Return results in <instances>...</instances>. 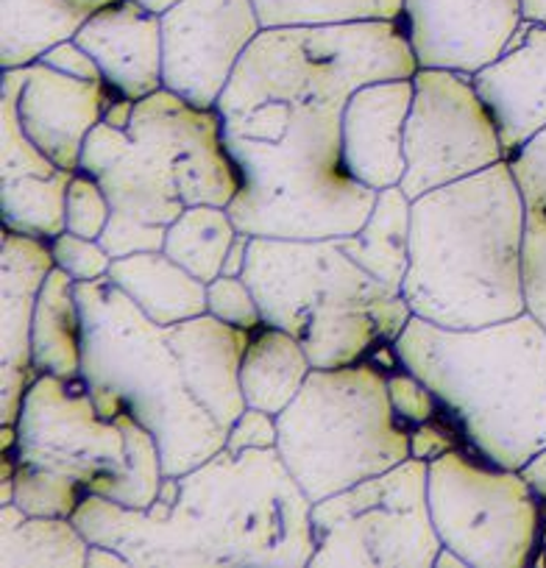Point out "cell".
<instances>
[{"mask_svg": "<svg viewBox=\"0 0 546 568\" xmlns=\"http://www.w3.org/2000/svg\"><path fill=\"white\" fill-rule=\"evenodd\" d=\"M40 62L48 64V68L59 70V73L73 75V79L107 84V81H103L101 68H98V62L92 59V53L87 51V48H81L75 40H64V42H59V45H53L51 51L40 59Z\"/></svg>", "mask_w": 546, "mask_h": 568, "instance_id": "obj_39", "label": "cell"}, {"mask_svg": "<svg viewBox=\"0 0 546 568\" xmlns=\"http://www.w3.org/2000/svg\"><path fill=\"white\" fill-rule=\"evenodd\" d=\"M79 171L95 176L112 201L101 243L114 260L162 251L168 226L188 206H229L240 190L221 112L193 106L165 87L134 103L129 129L98 123Z\"/></svg>", "mask_w": 546, "mask_h": 568, "instance_id": "obj_3", "label": "cell"}, {"mask_svg": "<svg viewBox=\"0 0 546 568\" xmlns=\"http://www.w3.org/2000/svg\"><path fill=\"white\" fill-rule=\"evenodd\" d=\"M240 234L226 206L195 204L188 206L176 221L168 226L165 254L188 267L195 278L210 284L226 265L229 248Z\"/></svg>", "mask_w": 546, "mask_h": 568, "instance_id": "obj_29", "label": "cell"}, {"mask_svg": "<svg viewBox=\"0 0 546 568\" xmlns=\"http://www.w3.org/2000/svg\"><path fill=\"white\" fill-rule=\"evenodd\" d=\"M243 278L262 321L291 332L315 368H346L396 343L407 298L371 276L337 237H251Z\"/></svg>", "mask_w": 546, "mask_h": 568, "instance_id": "obj_7", "label": "cell"}, {"mask_svg": "<svg viewBox=\"0 0 546 568\" xmlns=\"http://www.w3.org/2000/svg\"><path fill=\"white\" fill-rule=\"evenodd\" d=\"M262 29H324V26L402 20L404 0H254Z\"/></svg>", "mask_w": 546, "mask_h": 568, "instance_id": "obj_30", "label": "cell"}, {"mask_svg": "<svg viewBox=\"0 0 546 568\" xmlns=\"http://www.w3.org/2000/svg\"><path fill=\"white\" fill-rule=\"evenodd\" d=\"M262 23L254 0H182L162 14V81L193 106L215 109Z\"/></svg>", "mask_w": 546, "mask_h": 568, "instance_id": "obj_13", "label": "cell"}, {"mask_svg": "<svg viewBox=\"0 0 546 568\" xmlns=\"http://www.w3.org/2000/svg\"><path fill=\"white\" fill-rule=\"evenodd\" d=\"M92 53L109 90L143 101L162 90V18L136 0H118L87 18L73 37Z\"/></svg>", "mask_w": 546, "mask_h": 568, "instance_id": "obj_20", "label": "cell"}, {"mask_svg": "<svg viewBox=\"0 0 546 568\" xmlns=\"http://www.w3.org/2000/svg\"><path fill=\"white\" fill-rule=\"evenodd\" d=\"M461 429L457 426L441 424L438 418L427 420V424H416L410 429V457L416 460L433 463L444 457L446 452L461 449Z\"/></svg>", "mask_w": 546, "mask_h": 568, "instance_id": "obj_38", "label": "cell"}, {"mask_svg": "<svg viewBox=\"0 0 546 568\" xmlns=\"http://www.w3.org/2000/svg\"><path fill=\"white\" fill-rule=\"evenodd\" d=\"M90 12L73 0H3L0 70L40 62L53 45L73 40Z\"/></svg>", "mask_w": 546, "mask_h": 568, "instance_id": "obj_27", "label": "cell"}, {"mask_svg": "<svg viewBox=\"0 0 546 568\" xmlns=\"http://www.w3.org/2000/svg\"><path fill=\"white\" fill-rule=\"evenodd\" d=\"M114 418L120 420L125 433V444H129V471L118 479V483L109 485L101 496L118 501L123 507H134V510H149L156 501L162 488V455L160 444H156L154 435L145 429L140 420L131 413H118Z\"/></svg>", "mask_w": 546, "mask_h": 568, "instance_id": "obj_31", "label": "cell"}, {"mask_svg": "<svg viewBox=\"0 0 546 568\" xmlns=\"http://www.w3.org/2000/svg\"><path fill=\"white\" fill-rule=\"evenodd\" d=\"M427 485L429 463L407 457L391 471L315 501L310 568H433L444 544Z\"/></svg>", "mask_w": 546, "mask_h": 568, "instance_id": "obj_9", "label": "cell"}, {"mask_svg": "<svg viewBox=\"0 0 546 568\" xmlns=\"http://www.w3.org/2000/svg\"><path fill=\"white\" fill-rule=\"evenodd\" d=\"M413 79L374 81L352 92L341 114L343 162L360 184L385 190L402 184L404 125L413 106Z\"/></svg>", "mask_w": 546, "mask_h": 568, "instance_id": "obj_18", "label": "cell"}, {"mask_svg": "<svg viewBox=\"0 0 546 568\" xmlns=\"http://www.w3.org/2000/svg\"><path fill=\"white\" fill-rule=\"evenodd\" d=\"M249 245H251V234L240 232L234 237L232 248H229L226 265H223V276H243L245 271V260H249Z\"/></svg>", "mask_w": 546, "mask_h": 568, "instance_id": "obj_42", "label": "cell"}, {"mask_svg": "<svg viewBox=\"0 0 546 568\" xmlns=\"http://www.w3.org/2000/svg\"><path fill=\"white\" fill-rule=\"evenodd\" d=\"M26 73L0 70V221L3 229L53 240L64 229V201L75 173L42 154L23 131L18 95Z\"/></svg>", "mask_w": 546, "mask_h": 568, "instance_id": "obj_15", "label": "cell"}, {"mask_svg": "<svg viewBox=\"0 0 546 568\" xmlns=\"http://www.w3.org/2000/svg\"><path fill=\"white\" fill-rule=\"evenodd\" d=\"M14 457L64 474L98 496L129 471L123 426L98 413L81 376H37L20 409Z\"/></svg>", "mask_w": 546, "mask_h": 568, "instance_id": "obj_12", "label": "cell"}, {"mask_svg": "<svg viewBox=\"0 0 546 568\" xmlns=\"http://www.w3.org/2000/svg\"><path fill=\"white\" fill-rule=\"evenodd\" d=\"M84 496V485L64 477V474L42 466H31V463H18L12 505L20 507L26 516L73 518Z\"/></svg>", "mask_w": 546, "mask_h": 568, "instance_id": "obj_32", "label": "cell"}, {"mask_svg": "<svg viewBox=\"0 0 546 568\" xmlns=\"http://www.w3.org/2000/svg\"><path fill=\"white\" fill-rule=\"evenodd\" d=\"M429 513L441 544L472 568H524L544 535V501L522 474L474 449L429 463Z\"/></svg>", "mask_w": 546, "mask_h": 568, "instance_id": "obj_10", "label": "cell"}, {"mask_svg": "<svg viewBox=\"0 0 546 568\" xmlns=\"http://www.w3.org/2000/svg\"><path fill=\"white\" fill-rule=\"evenodd\" d=\"M522 0H404L402 23L418 68L477 75L522 26Z\"/></svg>", "mask_w": 546, "mask_h": 568, "instance_id": "obj_14", "label": "cell"}, {"mask_svg": "<svg viewBox=\"0 0 546 568\" xmlns=\"http://www.w3.org/2000/svg\"><path fill=\"white\" fill-rule=\"evenodd\" d=\"M75 7H81V9H87V12H98V9H103V7H112V3H118V0H73Z\"/></svg>", "mask_w": 546, "mask_h": 568, "instance_id": "obj_47", "label": "cell"}, {"mask_svg": "<svg viewBox=\"0 0 546 568\" xmlns=\"http://www.w3.org/2000/svg\"><path fill=\"white\" fill-rule=\"evenodd\" d=\"M518 474H522L524 483L529 485V490L546 505V446L540 452H535V455L518 468Z\"/></svg>", "mask_w": 546, "mask_h": 568, "instance_id": "obj_40", "label": "cell"}, {"mask_svg": "<svg viewBox=\"0 0 546 568\" xmlns=\"http://www.w3.org/2000/svg\"><path fill=\"white\" fill-rule=\"evenodd\" d=\"M433 568H472V566H468V562L463 560L457 551H452L449 546H441V551H438V557H435Z\"/></svg>", "mask_w": 546, "mask_h": 568, "instance_id": "obj_45", "label": "cell"}, {"mask_svg": "<svg viewBox=\"0 0 546 568\" xmlns=\"http://www.w3.org/2000/svg\"><path fill=\"white\" fill-rule=\"evenodd\" d=\"M522 18L527 23L546 26V0H522Z\"/></svg>", "mask_w": 546, "mask_h": 568, "instance_id": "obj_44", "label": "cell"}, {"mask_svg": "<svg viewBox=\"0 0 546 568\" xmlns=\"http://www.w3.org/2000/svg\"><path fill=\"white\" fill-rule=\"evenodd\" d=\"M90 540L73 518L26 516L0 505V566L3 568H87Z\"/></svg>", "mask_w": 546, "mask_h": 568, "instance_id": "obj_26", "label": "cell"}, {"mask_svg": "<svg viewBox=\"0 0 546 568\" xmlns=\"http://www.w3.org/2000/svg\"><path fill=\"white\" fill-rule=\"evenodd\" d=\"M31 348H34V368L40 374H53L62 379L81 376L84 318L75 296V278L62 267H53L42 284Z\"/></svg>", "mask_w": 546, "mask_h": 568, "instance_id": "obj_25", "label": "cell"}, {"mask_svg": "<svg viewBox=\"0 0 546 568\" xmlns=\"http://www.w3.org/2000/svg\"><path fill=\"white\" fill-rule=\"evenodd\" d=\"M51 251L57 267L70 273L75 282H95V278L109 276V267L114 262V256L103 248L101 240L81 237L68 229L51 240Z\"/></svg>", "mask_w": 546, "mask_h": 568, "instance_id": "obj_35", "label": "cell"}, {"mask_svg": "<svg viewBox=\"0 0 546 568\" xmlns=\"http://www.w3.org/2000/svg\"><path fill=\"white\" fill-rule=\"evenodd\" d=\"M84 318L81 379L103 418L131 413L160 444L165 477H182L226 449V433L188 390L165 326L109 276L75 282Z\"/></svg>", "mask_w": 546, "mask_h": 568, "instance_id": "obj_6", "label": "cell"}, {"mask_svg": "<svg viewBox=\"0 0 546 568\" xmlns=\"http://www.w3.org/2000/svg\"><path fill=\"white\" fill-rule=\"evenodd\" d=\"M313 371V359L291 332L262 324L260 329L251 332L243 368H240L245 404L280 415L307 385Z\"/></svg>", "mask_w": 546, "mask_h": 568, "instance_id": "obj_23", "label": "cell"}, {"mask_svg": "<svg viewBox=\"0 0 546 568\" xmlns=\"http://www.w3.org/2000/svg\"><path fill=\"white\" fill-rule=\"evenodd\" d=\"M410 226H413V201L396 184L380 190L368 221L357 232L337 240L343 251L371 276L402 293V282L410 267Z\"/></svg>", "mask_w": 546, "mask_h": 568, "instance_id": "obj_24", "label": "cell"}, {"mask_svg": "<svg viewBox=\"0 0 546 568\" xmlns=\"http://www.w3.org/2000/svg\"><path fill=\"white\" fill-rule=\"evenodd\" d=\"M402 20L262 29L229 79L218 112L240 171L226 206L251 237H343L376 204L343 162L341 114L354 90L413 79Z\"/></svg>", "mask_w": 546, "mask_h": 568, "instance_id": "obj_1", "label": "cell"}, {"mask_svg": "<svg viewBox=\"0 0 546 568\" xmlns=\"http://www.w3.org/2000/svg\"><path fill=\"white\" fill-rule=\"evenodd\" d=\"M413 87L416 92L404 125L407 168L398 184L410 201L507 160L474 75L418 68Z\"/></svg>", "mask_w": 546, "mask_h": 568, "instance_id": "obj_11", "label": "cell"}, {"mask_svg": "<svg viewBox=\"0 0 546 568\" xmlns=\"http://www.w3.org/2000/svg\"><path fill=\"white\" fill-rule=\"evenodd\" d=\"M136 3H140L143 9H149V12L160 14V18H162V14L171 12L173 7H179L182 0H136Z\"/></svg>", "mask_w": 546, "mask_h": 568, "instance_id": "obj_46", "label": "cell"}, {"mask_svg": "<svg viewBox=\"0 0 546 568\" xmlns=\"http://www.w3.org/2000/svg\"><path fill=\"white\" fill-rule=\"evenodd\" d=\"M206 313L245 332H254L265 324L254 291L243 276H223L221 273L218 278H212L206 284Z\"/></svg>", "mask_w": 546, "mask_h": 568, "instance_id": "obj_34", "label": "cell"}, {"mask_svg": "<svg viewBox=\"0 0 546 568\" xmlns=\"http://www.w3.org/2000/svg\"><path fill=\"white\" fill-rule=\"evenodd\" d=\"M393 348L488 463L518 471L546 446V326L529 310L472 329L413 315Z\"/></svg>", "mask_w": 546, "mask_h": 568, "instance_id": "obj_5", "label": "cell"}, {"mask_svg": "<svg viewBox=\"0 0 546 568\" xmlns=\"http://www.w3.org/2000/svg\"><path fill=\"white\" fill-rule=\"evenodd\" d=\"M402 296L413 315L449 329L527 313L524 195L510 162L413 201Z\"/></svg>", "mask_w": 546, "mask_h": 568, "instance_id": "obj_4", "label": "cell"}, {"mask_svg": "<svg viewBox=\"0 0 546 568\" xmlns=\"http://www.w3.org/2000/svg\"><path fill=\"white\" fill-rule=\"evenodd\" d=\"M112 221V201L107 190L101 187L95 176L79 171L68 187V201H64V226L68 232L81 234V237L101 240Z\"/></svg>", "mask_w": 546, "mask_h": 568, "instance_id": "obj_33", "label": "cell"}, {"mask_svg": "<svg viewBox=\"0 0 546 568\" xmlns=\"http://www.w3.org/2000/svg\"><path fill=\"white\" fill-rule=\"evenodd\" d=\"M134 103L136 101H129V98H123V95H114L112 101H109L107 112H103L101 123L114 125V129H129L131 114H134Z\"/></svg>", "mask_w": 546, "mask_h": 568, "instance_id": "obj_43", "label": "cell"}, {"mask_svg": "<svg viewBox=\"0 0 546 568\" xmlns=\"http://www.w3.org/2000/svg\"><path fill=\"white\" fill-rule=\"evenodd\" d=\"M57 267L51 240L3 229L0 243V287H3V326H0V424H18L23 398L40 371L34 368L37 304L48 273Z\"/></svg>", "mask_w": 546, "mask_h": 568, "instance_id": "obj_16", "label": "cell"}, {"mask_svg": "<svg viewBox=\"0 0 546 568\" xmlns=\"http://www.w3.org/2000/svg\"><path fill=\"white\" fill-rule=\"evenodd\" d=\"M171 348L176 352L188 390L215 418L223 433L245 413L243 368L251 332L204 313L182 324L165 326Z\"/></svg>", "mask_w": 546, "mask_h": 568, "instance_id": "obj_21", "label": "cell"}, {"mask_svg": "<svg viewBox=\"0 0 546 568\" xmlns=\"http://www.w3.org/2000/svg\"><path fill=\"white\" fill-rule=\"evenodd\" d=\"M276 424V449L313 505L410 457L413 426L393 409L387 371L371 359L315 368Z\"/></svg>", "mask_w": 546, "mask_h": 568, "instance_id": "obj_8", "label": "cell"}, {"mask_svg": "<svg viewBox=\"0 0 546 568\" xmlns=\"http://www.w3.org/2000/svg\"><path fill=\"white\" fill-rule=\"evenodd\" d=\"M26 81L18 95V114L29 140L64 171L79 173L87 136L103 120L118 92L98 81L64 75L48 64L23 68Z\"/></svg>", "mask_w": 546, "mask_h": 568, "instance_id": "obj_17", "label": "cell"}, {"mask_svg": "<svg viewBox=\"0 0 546 568\" xmlns=\"http://www.w3.org/2000/svg\"><path fill=\"white\" fill-rule=\"evenodd\" d=\"M524 195V291L527 310L546 326V129L510 156Z\"/></svg>", "mask_w": 546, "mask_h": 568, "instance_id": "obj_28", "label": "cell"}, {"mask_svg": "<svg viewBox=\"0 0 546 568\" xmlns=\"http://www.w3.org/2000/svg\"><path fill=\"white\" fill-rule=\"evenodd\" d=\"M73 521L134 568H310L315 555L313 501L280 449H221L162 479L149 510L87 494Z\"/></svg>", "mask_w": 546, "mask_h": 568, "instance_id": "obj_2", "label": "cell"}, {"mask_svg": "<svg viewBox=\"0 0 546 568\" xmlns=\"http://www.w3.org/2000/svg\"><path fill=\"white\" fill-rule=\"evenodd\" d=\"M510 160L546 129V26L522 20L510 45L474 75Z\"/></svg>", "mask_w": 546, "mask_h": 568, "instance_id": "obj_19", "label": "cell"}, {"mask_svg": "<svg viewBox=\"0 0 546 568\" xmlns=\"http://www.w3.org/2000/svg\"><path fill=\"white\" fill-rule=\"evenodd\" d=\"M387 393H391V404L410 426L427 424V420L438 418L441 402L424 379H418L413 371L404 365L387 371Z\"/></svg>", "mask_w": 546, "mask_h": 568, "instance_id": "obj_36", "label": "cell"}, {"mask_svg": "<svg viewBox=\"0 0 546 568\" xmlns=\"http://www.w3.org/2000/svg\"><path fill=\"white\" fill-rule=\"evenodd\" d=\"M87 568H134L129 562V557H123L120 551L109 549V546L90 544L87 551Z\"/></svg>", "mask_w": 546, "mask_h": 568, "instance_id": "obj_41", "label": "cell"}, {"mask_svg": "<svg viewBox=\"0 0 546 568\" xmlns=\"http://www.w3.org/2000/svg\"><path fill=\"white\" fill-rule=\"evenodd\" d=\"M276 444H280V424H276V415L265 409L245 407V413L226 433V449L234 455L249 449H276Z\"/></svg>", "mask_w": 546, "mask_h": 568, "instance_id": "obj_37", "label": "cell"}, {"mask_svg": "<svg viewBox=\"0 0 546 568\" xmlns=\"http://www.w3.org/2000/svg\"><path fill=\"white\" fill-rule=\"evenodd\" d=\"M109 278L160 326L182 324L206 313V284L165 251L118 256L109 267Z\"/></svg>", "mask_w": 546, "mask_h": 568, "instance_id": "obj_22", "label": "cell"}]
</instances>
